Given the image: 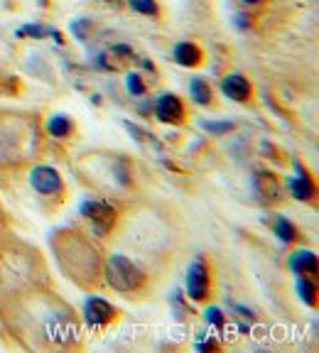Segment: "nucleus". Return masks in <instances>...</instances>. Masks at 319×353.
<instances>
[{"label":"nucleus","instance_id":"nucleus-1","mask_svg":"<svg viewBox=\"0 0 319 353\" xmlns=\"http://www.w3.org/2000/svg\"><path fill=\"white\" fill-rule=\"evenodd\" d=\"M8 329L28 348H81V324L74 309L50 287H32L0 302Z\"/></svg>","mask_w":319,"mask_h":353},{"label":"nucleus","instance_id":"nucleus-2","mask_svg":"<svg viewBox=\"0 0 319 353\" xmlns=\"http://www.w3.org/2000/svg\"><path fill=\"white\" fill-rule=\"evenodd\" d=\"M55 260L74 285L81 290H99L104 285V255L86 233L77 228H64L52 238Z\"/></svg>","mask_w":319,"mask_h":353},{"label":"nucleus","instance_id":"nucleus-3","mask_svg":"<svg viewBox=\"0 0 319 353\" xmlns=\"http://www.w3.org/2000/svg\"><path fill=\"white\" fill-rule=\"evenodd\" d=\"M47 268L37 248L8 238L0 250V302L22 294L32 287H47Z\"/></svg>","mask_w":319,"mask_h":353},{"label":"nucleus","instance_id":"nucleus-4","mask_svg":"<svg viewBox=\"0 0 319 353\" xmlns=\"http://www.w3.org/2000/svg\"><path fill=\"white\" fill-rule=\"evenodd\" d=\"M39 145L42 130L32 113L0 108V172L30 165L37 157Z\"/></svg>","mask_w":319,"mask_h":353},{"label":"nucleus","instance_id":"nucleus-5","mask_svg":"<svg viewBox=\"0 0 319 353\" xmlns=\"http://www.w3.org/2000/svg\"><path fill=\"white\" fill-rule=\"evenodd\" d=\"M104 280L126 297L143 294L150 287V277L126 255H110L108 260H104Z\"/></svg>","mask_w":319,"mask_h":353},{"label":"nucleus","instance_id":"nucleus-6","mask_svg":"<svg viewBox=\"0 0 319 353\" xmlns=\"http://www.w3.org/2000/svg\"><path fill=\"white\" fill-rule=\"evenodd\" d=\"M30 184H32V189L39 194V199L50 201L52 206L64 204L66 184L55 167H47V165L32 167V172H30Z\"/></svg>","mask_w":319,"mask_h":353},{"label":"nucleus","instance_id":"nucleus-7","mask_svg":"<svg viewBox=\"0 0 319 353\" xmlns=\"http://www.w3.org/2000/svg\"><path fill=\"white\" fill-rule=\"evenodd\" d=\"M81 216L91 223V233L99 238L110 236L118 221L116 206H110V201L106 199H86L81 204Z\"/></svg>","mask_w":319,"mask_h":353},{"label":"nucleus","instance_id":"nucleus-8","mask_svg":"<svg viewBox=\"0 0 319 353\" xmlns=\"http://www.w3.org/2000/svg\"><path fill=\"white\" fill-rule=\"evenodd\" d=\"M187 294L194 302H206L211 297V268L204 258H197L187 270Z\"/></svg>","mask_w":319,"mask_h":353},{"label":"nucleus","instance_id":"nucleus-9","mask_svg":"<svg viewBox=\"0 0 319 353\" xmlns=\"http://www.w3.org/2000/svg\"><path fill=\"white\" fill-rule=\"evenodd\" d=\"M84 316H86V324L91 326V329L101 331L108 324H113V319H116V309H113V304L110 302H106V299L91 297V299H86Z\"/></svg>","mask_w":319,"mask_h":353},{"label":"nucleus","instance_id":"nucleus-10","mask_svg":"<svg viewBox=\"0 0 319 353\" xmlns=\"http://www.w3.org/2000/svg\"><path fill=\"white\" fill-rule=\"evenodd\" d=\"M155 116H157V121L170 123V125H182L187 121V108H184L180 96L165 94L160 96L157 103H155Z\"/></svg>","mask_w":319,"mask_h":353},{"label":"nucleus","instance_id":"nucleus-11","mask_svg":"<svg viewBox=\"0 0 319 353\" xmlns=\"http://www.w3.org/2000/svg\"><path fill=\"white\" fill-rule=\"evenodd\" d=\"M255 192H258L268 204H280L282 201V184L273 172H258V174H255Z\"/></svg>","mask_w":319,"mask_h":353},{"label":"nucleus","instance_id":"nucleus-12","mask_svg":"<svg viewBox=\"0 0 319 353\" xmlns=\"http://www.w3.org/2000/svg\"><path fill=\"white\" fill-rule=\"evenodd\" d=\"M221 91L231 101H238V103H246V101H251V96H253V86H251V81H248L246 77H241V74L226 77L224 81H221Z\"/></svg>","mask_w":319,"mask_h":353},{"label":"nucleus","instance_id":"nucleus-13","mask_svg":"<svg viewBox=\"0 0 319 353\" xmlns=\"http://www.w3.org/2000/svg\"><path fill=\"white\" fill-rule=\"evenodd\" d=\"M295 170H298V176H292L290 182H287V187H290L292 196L300 199V201H307V199L314 196V192H317V187H314V179L309 176V172L304 170L300 162H295Z\"/></svg>","mask_w":319,"mask_h":353},{"label":"nucleus","instance_id":"nucleus-14","mask_svg":"<svg viewBox=\"0 0 319 353\" xmlns=\"http://www.w3.org/2000/svg\"><path fill=\"white\" fill-rule=\"evenodd\" d=\"M172 57H175V61L180 66H199L204 61V52L199 44L194 42H180L175 47V52H172Z\"/></svg>","mask_w":319,"mask_h":353},{"label":"nucleus","instance_id":"nucleus-15","mask_svg":"<svg viewBox=\"0 0 319 353\" xmlns=\"http://www.w3.org/2000/svg\"><path fill=\"white\" fill-rule=\"evenodd\" d=\"M290 270L295 275H314L317 272V255L312 250H298L290 255Z\"/></svg>","mask_w":319,"mask_h":353},{"label":"nucleus","instance_id":"nucleus-16","mask_svg":"<svg viewBox=\"0 0 319 353\" xmlns=\"http://www.w3.org/2000/svg\"><path fill=\"white\" fill-rule=\"evenodd\" d=\"M47 132H50L52 138H57V140L72 138L74 121L69 116H52L50 121H47Z\"/></svg>","mask_w":319,"mask_h":353},{"label":"nucleus","instance_id":"nucleus-17","mask_svg":"<svg viewBox=\"0 0 319 353\" xmlns=\"http://www.w3.org/2000/svg\"><path fill=\"white\" fill-rule=\"evenodd\" d=\"M189 91H192V99L197 101L199 105H209L211 103V86L204 79H194L189 83Z\"/></svg>","mask_w":319,"mask_h":353},{"label":"nucleus","instance_id":"nucleus-18","mask_svg":"<svg viewBox=\"0 0 319 353\" xmlns=\"http://www.w3.org/2000/svg\"><path fill=\"white\" fill-rule=\"evenodd\" d=\"M128 6H130V10L140 12V15L145 17H160L162 12H160V6L157 0H126Z\"/></svg>","mask_w":319,"mask_h":353},{"label":"nucleus","instance_id":"nucleus-19","mask_svg":"<svg viewBox=\"0 0 319 353\" xmlns=\"http://www.w3.org/2000/svg\"><path fill=\"white\" fill-rule=\"evenodd\" d=\"M298 292H300V297H302V302L307 304V307H317V287H314L312 280H307L304 275L300 277Z\"/></svg>","mask_w":319,"mask_h":353},{"label":"nucleus","instance_id":"nucleus-20","mask_svg":"<svg viewBox=\"0 0 319 353\" xmlns=\"http://www.w3.org/2000/svg\"><path fill=\"white\" fill-rule=\"evenodd\" d=\"M276 236L280 238L282 243H295L298 241V228L292 226L287 219H278L276 223Z\"/></svg>","mask_w":319,"mask_h":353},{"label":"nucleus","instance_id":"nucleus-21","mask_svg":"<svg viewBox=\"0 0 319 353\" xmlns=\"http://www.w3.org/2000/svg\"><path fill=\"white\" fill-rule=\"evenodd\" d=\"M8 238H10V221H8L6 209H3V204H0V250H3Z\"/></svg>","mask_w":319,"mask_h":353},{"label":"nucleus","instance_id":"nucleus-22","mask_svg":"<svg viewBox=\"0 0 319 353\" xmlns=\"http://www.w3.org/2000/svg\"><path fill=\"white\" fill-rule=\"evenodd\" d=\"M128 91H130L133 96H143L145 94V83H143V79H140L138 74H130V77H128Z\"/></svg>","mask_w":319,"mask_h":353},{"label":"nucleus","instance_id":"nucleus-23","mask_svg":"<svg viewBox=\"0 0 319 353\" xmlns=\"http://www.w3.org/2000/svg\"><path fill=\"white\" fill-rule=\"evenodd\" d=\"M231 123H204V130L214 132V135H224V132L231 130Z\"/></svg>","mask_w":319,"mask_h":353},{"label":"nucleus","instance_id":"nucleus-24","mask_svg":"<svg viewBox=\"0 0 319 353\" xmlns=\"http://www.w3.org/2000/svg\"><path fill=\"white\" fill-rule=\"evenodd\" d=\"M206 321H211L214 326H224V314H221L216 307H211V309H206Z\"/></svg>","mask_w":319,"mask_h":353},{"label":"nucleus","instance_id":"nucleus-25","mask_svg":"<svg viewBox=\"0 0 319 353\" xmlns=\"http://www.w3.org/2000/svg\"><path fill=\"white\" fill-rule=\"evenodd\" d=\"M20 34H32V37H44V34H52V30H47V28H25V30H20Z\"/></svg>","mask_w":319,"mask_h":353},{"label":"nucleus","instance_id":"nucleus-26","mask_svg":"<svg viewBox=\"0 0 319 353\" xmlns=\"http://www.w3.org/2000/svg\"><path fill=\"white\" fill-rule=\"evenodd\" d=\"M199 348H202V351H216V348H219V343H216L214 339H209V341L199 343Z\"/></svg>","mask_w":319,"mask_h":353},{"label":"nucleus","instance_id":"nucleus-27","mask_svg":"<svg viewBox=\"0 0 319 353\" xmlns=\"http://www.w3.org/2000/svg\"><path fill=\"white\" fill-rule=\"evenodd\" d=\"M243 6H260V3H263V0H241Z\"/></svg>","mask_w":319,"mask_h":353},{"label":"nucleus","instance_id":"nucleus-28","mask_svg":"<svg viewBox=\"0 0 319 353\" xmlns=\"http://www.w3.org/2000/svg\"><path fill=\"white\" fill-rule=\"evenodd\" d=\"M106 3H110V0H106Z\"/></svg>","mask_w":319,"mask_h":353}]
</instances>
